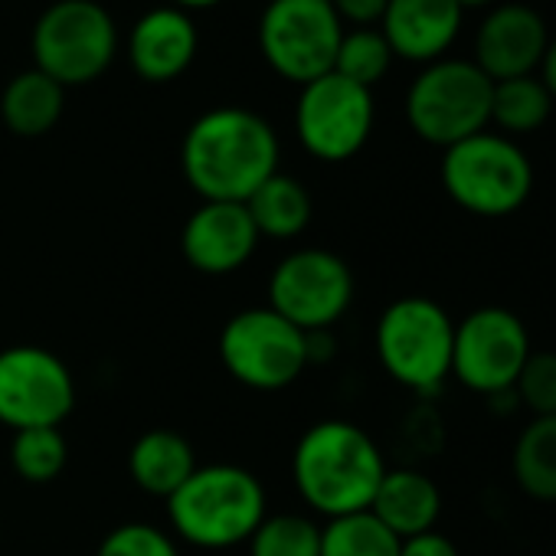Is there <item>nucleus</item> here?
<instances>
[{
    "label": "nucleus",
    "mask_w": 556,
    "mask_h": 556,
    "mask_svg": "<svg viewBox=\"0 0 556 556\" xmlns=\"http://www.w3.org/2000/svg\"><path fill=\"white\" fill-rule=\"evenodd\" d=\"M66 109V89L43 76L40 70H27L14 76L0 96V118L17 138H40L56 128Z\"/></svg>",
    "instance_id": "nucleus-20"
},
{
    "label": "nucleus",
    "mask_w": 556,
    "mask_h": 556,
    "mask_svg": "<svg viewBox=\"0 0 556 556\" xmlns=\"http://www.w3.org/2000/svg\"><path fill=\"white\" fill-rule=\"evenodd\" d=\"M245 210L258 229V236L268 239H295L312 223V193L302 180L289 174H271L249 200Z\"/></svg>",
    "instance_id": "nucleus-21"
},
{
    "label": "nucleus",
    "mask_w": 556,
    "mask_h": 556,
    "mask_svg": "<svg viewBox=\"0 0 556 556\" xmlns=\"http://www.w3.org/2000/svg\"><path fill=\"white\" fill-rule=\"evenodd\" d=\"M245 543L249 556H321V527L305 514H265Z\"/></svg>",
    "instance_id": "nucleus-25"
},
{
    "label": "nucleus",
    "mask_w": 556,
    "mask_h": 556,
    "mask_svg": "<svg viewBox=\"0 0 556 556\" xmlns=\"http://www.w3.org/2000/svg\"><path fill=\"white\" fill-rule=\"evenodd\" d=\"M197 47L200 34L187 11L154 8L128 34V63L144 83H170L190 70Z\"/></svg>",
    "instance_id": "nucleus-17"
},
{
    "label": "nucleus",
    "mask_w": 556,
    "mask_h": 556,
    "mask_svg": "<svg viewBox=\"0 0 556 556\" xmlns=\"http://www.w3.org/2000/svg\"><path fill=\"white\" fill-rule=\"evenodd\" d=\"M226 374L249 390H286L312 361V334L286 321L268 305L232 315L219 334Z\"/></svg>",
    "instance_id": "nucleus-8"
},
{
    "label": "nucleus",
    "mask_w": 556,
    "mask_h": 556,
    "mask_svg": "<svg viewBox=\"0 0 556 556\" xmlns=\"http://www.w3.org/2000/svg\"><path fill=\"white\" fill-rule=\"evenodd\" d=\"M465 11L455 0H387L380 17V34L387 37L393 56L406 63L445 60L462 34Z\"/></svg>",
    "instance_id": "nucleus-16"
},
{
    "label": "nucleus",
    "mask_w": 556,
    "mask_h": 556,
    "mask_svg": "<svg viewBox=\"0 0 556 556\" xmlns=\"http://www.w3.org/2000/svg\"><path fill=\"white\" fill-rule=\"evenodd\" d=\"M70 462L66 439L60 426H43V429H21L14 432L11 442V465L14 471L30 481V484H50L63 475Z\"/></svg>",
    "instance_id": "nucleus-26"
},
{
    "label": "nucleus",
    "mask_w": 556,
    "mask_h": 556,
    "mask_svg": "<svg viewBox=\"0 0 556 556\" xmlns=\"http://www.w3.org/2000/svg\"><path fill=\"white\" fill-rule=\"evenodd\" d=\"M455 321L422 295L393 302L377 321V357L406 390L432 393L452 377Z\"/></svg>",
    "instance_id": "nucleus-6"
},
{
    "label": "nucleus",
    "mask_w": 556,
    "mask_h": 556,
    "mask_svg": "<svg viewBox=\"0 0 556 556\" xmlns=\"http://www.w3.org/2000/svg\"><path fill=\"white\" fill-rule=\"evenodd\" d=\"M76 406L70 367L47 348L14 344L0 351V422L8 429L60 426Z\"/></svg>",
    "instance_id": "nucleus-13"
},
{
    "label": "nucleus",
    "mask_w": 556,
    "mask_h": 556,
    "mask_svg": "<svg viewBox=\"0 0 556 556\" xmlns=\"http://www.w3.org/2000/svg\"><path fill=\"white\" fill-rule=\"evenodd\" d=\"M494 83L471 60H435L422 66L406 92L409 128L435 148H452L491 125Z\"/></svg>",
    "instance_id": "nucleus-5"
},
{
    "label": "nucleus",
    "mask_w": 556,
    "mask_h": 556,
    "mask_svg": "<svg viewBox=\"0 0 556 556\" xmlns=\"http://www.w3.org/2000/svg\"><path fill=\"white\" fill-rule=\"evenodd\" d=\"M258 242V229L245 203L203 200L180 232L184 258L203 275H229L242 268Z\"/></svg>",
    "instance_id": "nucleus-15"
},
{
    "label": "nucleus",
    "mask_w": 556,
    "mask_h": 556,
    "mask_svg": "<svg viewBox=\"0 0 556 556\" xmlns=\"http://www.w3.org/2000/svg\"><path fill=\"white\" fill-rule=\"evenodd\" d=\"M354 302V271L331 249H299L275 265L268 308L305 334L334 328Z\"/></svg>",
    "instance_id": "nucleus-10"
},
{
    "label": "nucleus",
    "mask_w": 556,
    "mask_h": 556,
    "mask_svg": "<svg viewBox=\"0 0 556 556\" xmlns=\"http://www.w3.org/2000/svg\"><path fill=\"white\" fill-rule=\"evenodd\" d=\"M34 70L53 83L86 86L96 83L118 53V30L112 14L96 0H56L34 27L30 37Z\"/></svg>",
    "instance_id": "nucleus-7"
},
{
    "label": "nucleus",
    "mask_w": 556,
    "mask_h": 556,
    "mask_svg": "<svg viewBox=\"0 0 556 556\" xmlns=\"http://www.w3.org/2000/svg\"><path fill=\"white\" fill-rule=\"evenodd\" d=\"M536 76H540V83L546 86V92H549V96H553V102H556V37H549V43H546V53H543V60H540Z\"/></svg>",
    "instance_id": "nucleus-32"
},
{
    "label": "nucleus",
    "mask_w": 556,
    "mask_h": 556,
    "mask_svg": "<svg viewBox=\"0 0 556 556\" xmlns=\"http://www.w3.org/2000/svg\"><path fill=\"white\" fill-rule=\"evenodd\" d=\"M334 8V14L341 17V24H354V27H377L383 11H387V0H328Z\"/></svg>",
    "instance_id": "nucleus-30"
},
{
    "label": "nucleus",
    "mask_w": 556,
    "mask_h": 556,
    "mask_svg": "<svg viewBox=\"0 0 556 556\" xmlns=\"http://www.w3.org/2000/svg\"><path fill=\"white\" fill-rule=\"evenodd\" d=\"M216 4H223V0H174V8H180V11H210V8H216Z\"/></svg>",
    "instance_id": "nucleus-33"
},
{
    "label": "nucleus",
    "mask_w": 556,
    "mask_h": 556,
    "mask_svg": "<svg viewBox=\"0 0 556 556\" xmlns=\"http://www.w3.org/2000/svg\"><path fill=\"white\" fill-rule=\"evenodd\" d=\"M549 112H553V96L546 92L540 76L494 83L491 125H497V135H507V138L530 135L546 125Z\"/></svg>",
    "instance_id": "nucleus-23"
},
{
    "label": "nucleus",
    "mask_w": 556,
    "mask_h": 556,
    "mask_svg": "<svg viewBox=\"0 0 556 556\" xmlns=\"http://www.w3.org/2000/svg\"><path fill=\"white\" fill-rule=\"evenodd\" d=\"M549 30L540 11L530 4H494L475 34V66L491 79H520L536 76L546 53Z\"/></svg>",
    "instance_id": "nucleus-14"
},
{
    "label": "nucleus",
    "mask_w": 556,
    "mask_h": 556,
    "mask_svg": "<svg viewBox=\"0 0 556 556\" xmlns=\"http://www.w3.org/2000/svg\"><path fill=\"white\" fill-rule=\"evenodd\" d=\"M400 543L370 510L331 517L321 527V556H400Z\"/></svg>",
    "instance_id": "nucleus-24"
},
{
    "label": "nucleus",
    "mask_w": 556,
    "mask_h": 556,
    "mask_svg": "<svg viewBox=\"0 0 556 556\" xmlns=\"http://www.w3.org/2000/svg\"><path fill=\"white\" fill-rule=\"evenodd\" d=\"M197 468V455L190 439L174 429H148L128 448V475L131 481L154 497H170Z\"/></svg>",
    "instance_id": "nucleus-19"
},
{
    "label": "nucleus",
    "mask_w": 556,
    "mask_h": 556,
    "mask_svg": "<svg viewBox=\"0 0 556 556\" xmlns=\"http://www.w3.org/2000/svg\"><path fill=\"white\" fill-rule=\"evenodd\" d=\"M442 187L458 210L481 219H504L530 200L533 164L514 138L478 131L445 148Z\"/></svg>",
    "instance_id": "nucleus-4"
},
{
    "label": "nucleus",
    "mask_w": 556,
    "mask_h": 556,
    "mask_svg": "<svg viewBox=\"0 0 556 556\" xmlns=\"http://www.w3.org/2000/svg\"><path fill=\"white\" fill-rule=\"evenodd\" d=\"M393 60L396 56H393L387 37L380 34V27H354L351 34L341 37L331 73H338L364 89H374L390 73Z\"/></svg>",
    "instance_id": "nucleus-27"
},
{
    "label": "nucleus",
    "mask_w": 556,
    "mask_h": 556,
    "mask_svg": "<svg viewBox=\"0 0 556 556\" xmlns=\"http://www.w3.org/2000/svg\"><path fill=\"white\" fill-rule=\"evenodd\" d=\"M400 556H458V546L445 533L429 530V533L403 540L400 543Z\"/></svg>",
    "instance_id": "nucleus-31"
},
{
    "label": "nucleus",
    "mask_w": 556,
    "mask_h": 556,
    "mask_svg": "<svg viewBox=\"0 0 556 556\" xmlns=\"http://www.w3.org/2000/svg\"><path fill=\"white\" fill-rule=\"evenodd\" d=\"M370 514L400 540L419 536L435 530L442 514V491L439 484L416 471V468H387L374 501Z\"/></svg>",
    "instance_id": "nucleus-18"
},
{
    "label": "nucleus",
    "mask_w": 556,
    "mask_h": 556,
    "mask_svg": "<svg viewBox=\"0 0 556 556\" xmlns=\"http://www.w3.org/2000/svg\"><path fill=\"white\" fill-rule=\"evenodd\" d=\"M180 167L200 200L245 203L278 174V135L249 109H210L184 135Z\"/></svg>",
    "instance_id": "nucleus-1"
},
{
    "label": "nucleus",
    "mask_w": 556,
    "mask_h": 556,
    "mask_svg": "<svg viewBox=\"0 0 556 556\" xmlns=\"http://www.w3.org/2000/svg\"><path fill=\"white\" fill-rule=\"evenodd\" d=\"M344 24L328 0H268L258 17V50L275 76L308 86L334 70Z\"/></svg>",
    "instance_id": "nucleus-9"
},
{
    "label": "nucleus",
    "mask_w": 556,
    "mask_h": 556,
    "mask_svg": "<svg viewBox=\"0 0 556 556\" xmlns=\"http://www.w3.org/2000/svg\"><path fill=\"white\" fill-rule=\"evenodd\" d=\"M167 517L174 533L193 546H236L265 520V488L249 468L197 465L167 497Z\"/></svg>",
    "instance_id": "nucleus-3"
},
{
    "label": "nucleus",
    "mask_w": 556,
    "mask_h": 556,
    "mask_svg": "<svg viewBox=\"0 0 556 556\" xmlns=\"http://www.w3.org/2000/svg\"><path fill=\"white\" fill-rule=\"evenodd\" d=\"M387 475L383 452L354 422H315L295 445L292 478L302 501L331 517L370 510V501Z\"/></svg>",
    "instance_id": "nucleus-2"
},
{
    "label": "nucleus",
    "mask_w": 556,
    "mask_h": 556,
    "mask_svg": "<svg viewBox=\"0 0 556 556\" xmlns=\"http://www.w3.org/2000/svg\"><path fill=\"white\" fill-rule=\"evenodd\" d=\"M96 556H180V553L161 527L131 520V523H118L115 530H109Z\"/></svg>",
    "instance_id": "nucleus-29"
},
{
    "label": "nucleus",
    "mask_w": 556,
    "mask_h": 556,
    "mask_svg": "<svg viewBox=\"0 0 556 556\" xmlns=\"http://www.w3.org/2000/svg\"><path fill=\"white\" fill-rule=\"evenodd\" d=\"M374 115L377 109L370 89L328 73L302 86L295 105V131L312 157L325 164H341L364 151L374 131Z\"/></svg>",
    "instance_id": "nucleus-12"
},
{
    "label": "nucleus",
    "mask_w": 556,
    "mask_h": 556,
    "mask_svg": "<svg viewBox=\"0 0 556 556\" xmlns=\"http://www.w3.org/2000/svg\"><path fill=\"white\" fill-rule=\"evenodd\" d=\"M514 478L533 501L556 504V416L533 419L514 445Z\"/></svg>",
    "instance_id": "nucleus-22"
},
{
    "label": "nucleus",
    "mask_w": 556,
    "mask_h": 556,
    "mask_svg": "<svg viewBox=\"0 0 556 556\" xmlns=\"http://www.w3.org/2000/svg\"><path fill=\"white\" fill-rule=\"evenodd\" d=\"M455 4H458L462 11H481V8H494V4H501V0H455Z\"/></svg>",
    "instance_id": "nucleus-34"
},
{
    "label": "nucleus",
    "mask_w": 556,
    "mask_h": 556,
    "mask_svg": "<svg viewBox=\"0 0 556 556\" xmlns=\"http://www.w3.org/2000/svg\"><path fill=\"white\" fill-rule=\"evenodd\" d=\"M533 419L556 416V351H530L510 390Z\"/></svg>",
    "instance_id": "nucleus-28"
},
{
    "label": "nucleus",
    "mask_w": 556,
    "mask_h": 556,
    "mask_svg": "<svg viewBox=\"0 0 556 556\" xmlns=\"http://www.w3.org/2000/svg\"><path fill=\"white\" fill-rule=\"evenodd\" d=\"M527 325L501 305H484L455 325L452 377L481 396H507L530 357Z\"/></svg>",
    "instance_id": "nucleus-11"
}]
</instances>
